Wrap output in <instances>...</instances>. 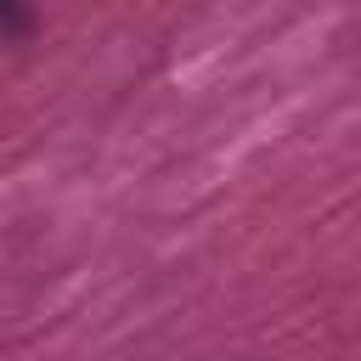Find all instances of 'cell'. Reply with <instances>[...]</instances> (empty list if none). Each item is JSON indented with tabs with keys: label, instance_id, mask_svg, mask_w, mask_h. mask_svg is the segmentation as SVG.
I'll return each mask as SVG.
<instances>
[{
	"label": "cell",
	"instance_id": "obj_1",
	"mask_svg": "<svg viewBox=\"0 0 361 361\" xmlns=\"http://www.w3.org/2000/svg\"><path fill=\"white\" fill-rule=\"evenodd\" d=\"M28 34H34V11L0 0V39H28Z\"/></svg>",
	"mask_w": 361,
	"mask_h": 361
}]
</instances>
